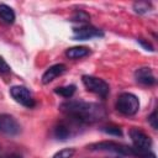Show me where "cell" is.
<instances>
[{
  "mask_svg": "<svg viewBox=\"0 0 158 158\" xmlns=\"http://www.w3.org/2000/svg\"><path fill=\"white\" fill-rule=\"evenodd\" d=\"M89 19H90V16L85 11L79 10V11H77L74 14V16L72 17V21H75V22H86V21H89Z\"/></svg>",
  "mask_w": 158,
  "mask_h": 158,
  "instance_id": "obj_16",
  "label": "cell"
},
{
  "mask_svg": "<svg viewBox=\"0 0 158 158\" xmlns=\"http://www.w3.org/2000/svg\"><path fill=\"white\" fill-rule=\"evenodd\" d=\"M116 109L122 115L132 116L139 109V100L131 93H122L116 100Z\"/></svg>",
  "mask_w": 158,
  "mask_h": 158,
  "instance_id": "obj_2",
  "label": "cell"
},
{
  "mask_svg": "<svg viewBox=\"0 0 158 158\" xmlns=\"http://www.w3.org/2000/svg\"><path fill=\"white\" fill-rule=\"evenodd\" d=\"M148 122L152 125V127H153L154 130L158 128V125H157V111H153V112L151 114V116L148 117Z\"/></svg>",
  "mask_w": 158,
  "mask_h": 158,
  "instance_id": "obj_20",
  "label": "cell"
},
{
  "mask_svg": "<svg viewBox=\"0 0 158 158\" xmlns=\"http://www.w3.org/2000/svg\"><path fill=\"white\" fill-rule=\"evenodd\" d=\"M90 53L89 48L83 47V46H77V47H70L65 51V56L70 59H79L83 57H86Z\"/></svg>",
  "mask_w": 158,
  "mask_h": 158,
  "instance_id": "obj_12",
  "label": "cell"
},
{
  "mask_svg": "<svg viewBox=\"0 0 158 158\" xmlns=\"http://www.w3.org/2000/svg\"><path fill=\"white\" fill-rule=\"evenodd\" d=\"M4 153H2V149H1V146H0V158H4Z\"/></svg>",
  "mask_w": 158,
  "mask_h": 158,
  "instance_id": "obj_23",
  "label": "cell"
},
{
  "mask_svg": "<svg viewBox=\"0 0 158 158\" xmlns=\"http://www.w3.org/2000/svg\"><path fill=\"white\" fill-rule=\"evenodd\" d=\"M104 132L109 133V135H114V136H122V132H121V128L117 127V126H114V125H109V126H104L101 128Z\"/></svg>",
  "mask_w": 158,
  "mask_h": 158,
  "instance_id": "obj_18",
  "label": "cell"
},
{
  "mask_svg": "<svg viewBox=\"0 0 158 158\" xmlns=\"http://www.w3.org/2000/svg\"><path fill=\"white\" fill-rule=\"evenodd\" d=\"M10 95L12 96V99L16 102H19L20 105H22L25 107L31 109L36 105V101H35L31 91L25 86H21V85L11 86L10 88Z\"/></svg>",
  "mask_w": 158,
  "mask_h": 158,
  "instance_id": "obj_7",
  "label": "cell"
},
{
  "mask_svg": "<svg viewBox=\"0 0 158 158\" xmlns=\"http://www.w3.org/2000/svg\"><path fill=\"white\" fill-rule=\"evenodd\" d=\"M60 111L81 125L94 123L101 121L106 116L105 107L96 102H85V101H67L60 104Z\"/></svg>",
  "mask_w": 158,
  "mask_h": 158,
  "instance_id": "obj_1",
  "label": "cell"
},
{
  "mask_svg": "<svg viewBox=\"0 0 158 158\" xmlns=\"http://www.w3.org/2000/svg\"><path fill=\"white\" fill-rule=\"evenodd\" d=\"M21 127L17 120L9 114H0V132L7 136H16L20 133Z\"/></svg>",
  "mask_w": 158,
  "mask_h": 158,
  "instance_id": "obj_8",
  "label": "cell"
},
{
  "mask_svg": "<svg viewBox=\"0 0 158 158\" xmlns=\"http://www.w3.org/2000/svg\"><path fill=\"white\" fill-rule=\"evenodd\" d=\"M130 137L133 143V147H132L133 156H137L138 153L149 151V148L152 146V141H151V137L148 135H146L143 131H141L139 128L132 127L130 130Z\"/></svg>",
  "mask_w": 158,
  "mask_h": 158,
  "instance_id": "obj_4",
  "label": "cell"
},
{
  "mask_svg": "<svg viewBox=\"0 0 158 158\" xmlns=\"http://www.w3.org/2000/svg\"><path fill=\"white\" fill-rule=\"evenodd\" d=\"M4 158H22V156L19 153H10V154H5Z\"/></svg>",
  "mask_w": 158,
  "mask_h": 158,
  "instance_id": "obj_22",
  "label": "cell"
},
{
  "mask_svg": "<svg viewBox=\"0 0 158 158\" xmlns=\"http://www.w3.org/2000/svg\"><path fill=\"white\" fill-rule=\"evenodd\" d=\"M0 20L7 25L14 23V21H15L14 10L6 4H0Z\"/></svg>",
  "mask_w": 158,
  "mask_h": 158,
  "instance_id": "obj_13",
  "label": "cell"
},
{
  "mask_svg": "<svg viewBox=\"0 0 158 158\" xmlns=\"http://www.w3.org/2000/svg\"><path fill=\"white\" fill-rule=\"evenodd\" d=\"M11 69H10V65L5 62V59L2 57H0V73H9Z\"/></svg>",
  "mask_w": 158,
  "mask_h": 158,
  "instance_id": "obj_19",
  "label": "cell"
},
{
  "mask_svg": "<svg viewBox=\"0 0 158 158\" xmlns=\"http://www.w3.org/2000/svg\"><path fill=\"white\" fill-rule=\"evenodd\" d=\"M135 78L136 80L142 84V85H147V86H152L156 84V77L152 72L151 68L148 67H142V68H138L136 72H135Z\"/></svg>",
  "mask_w": 158,
  "mask_h": 158,
  "instance_id": "obj_10",
  "label": "cell"
},
{
  "mask_svg": "<svg viewBox=\"0 0 158 158\" xmlns=\"http://www.w3.org/2000/svg\"><path fill=\"white\" fill-rule=\"evenodd\" d=\"M89 149L93 151H105V152H112L122 156H133V149L132 147H128L126 144H121L114 141H102L98 143H93L88 147Z\"/></svg>",
  "mask_w": 158,
  "mask_h": 158,
  "instance_id": "obj_5",
  "label": "cell"
},
{
  "mask_svg": "<svg viewBox=\"0 0 158 158\" xmlns=\"http://www.w3.org/2000/svg\"><path fill=\"white\" fill-rule=\"evenodd\" d=\"M75 151L74 148H64V149H60L59 152H57L52 158H72L74 156Z\"/></svg>",
  "mask_w": 158,
  "mask_h": 158,
  "instance_id": "obj_15",
  "label": "cell"
},
{
  "mask_svg": "<svg viewBox=\"0 0 158 158\" xmlns=\"http://www.w3.org/2000/svg\"><path fill=\"white\" fill-rule=\"evenodd\" d=\"M138 41V43L142 46V47H144L147 51H153V47L151 46V43H148V42H146V41H143L142 38H139V40H137Z\"/></svg>",
  "mask_w": 158,
  "mask_h": 158,
  "instance_id": "obj_21",
  "label": "cell"
},
{
  "mask_svg": "<svg viewBox=\"0 0 158 158\" xmlns=\"http://www.w3.org/2000/svg\"><path fill=\"white\" fill-rule=\"evenodd\" d=\"M104 32L94 26L90 25H85L78 28L73 30V38L77 41H86V40H91L95 37H102Z\"/></svg>",
  "mask_w": 158,
  "mask_h": 158,
  "instance_id": "obj_9",
  "label": "cell"
},
{
  "mask_svg": "<svg viewBox=\"0 0 158 158\" xmlns=\"http://www.w3.org/2000/svg\"><path fill=\"white\" fill-rule=\"evenodd\" d=\"M80 126H83L80 122H78L70 117H67L65 120L59 121L54 126V130H53L54 137L58 139H67V138L72 137L74 133H77V130Z\"/></svg>",
  "mask_w": 158,
  "mask_h": 158,
  "instance_id": "obj_6",
  "label": "cell"
},
{
  "mask_svg": "<svg viewBox=\"0 0 158 158\" xmlns=\"http://www.w3.org/2000/svg\"><path fill=\"white\" fill-rule=\"evenodd\" d=\"M56 94L65 98V99H69L74 95L75 93V85H67V86H60V88H57L54 90Z\"/></svg>",
  "mask_w": 158,
  "mask_h": 158,
  "instance_id": "obj_14",
  "label": "cell"
},
{
  "mask_svg": "<svg viewBox=\"0 0 158 158\" xmlns=\"http://www.w3.org/2000/svg\"><path fill=\"white\" fill-rule=\"evenodd\" d=\"M149 6H151V5H149L148 2L139 1V2H136V4L133 5V9H135V11L138 12V14H146V12L149 11Z\"/></svg>",
  "mask_w": 158,
  "mask_h": 158,
  "instance_id": "obj_17",
  "label": "cell"
},
{
  "mask_svg": "<svg viewBox=\"0 0 158 158\" xmlns=\"http://www.w3.org/2000/svg\"><path fill=\"white\" fill-rule=\"evenodd\" d=\"M81 80H83V84L88 91L94 93L95 95H98L102 99H105L110 93L109 84L101 78H96L93 75H83Z\"/></svg>",
  "mask_w": 158,
  "mask_h": 158,
  "instance_id": "obj_3",
  "label": "cell"
},
{
  "mask_svg": "<svg viewBox=\"0 0 158 158\" xmlns=\"http://www.w3.org/2000/svg\"><path fill=\"white\" fill-rule=\"evenodd\" d=\"M67 67L62 63H58V64H54L52 67H49L42 75V83L43 84H49L51 81H53L56 78H58L59 75H62L64 72H65Z\"/></svg>",
  "mask_w": 158,
  "mask_h": 158,
  "instance_id": "obj_11",
  "label": "cell"
}]
</instances>
